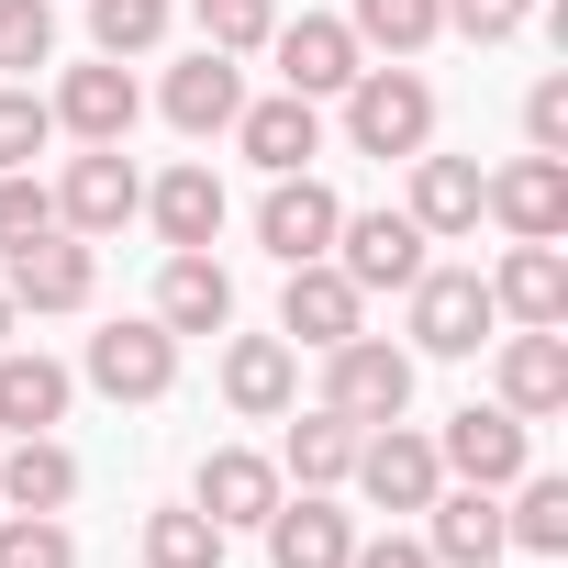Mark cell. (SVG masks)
Returning a JSON list of instances; mask_svg holds the SVG:
<instances>
[{
    "instance_id": "15",
    "label": "cell",
    "mask_w": 568,
    "mask_h": 568,
    "mask_svg": "<svg viewBox=\"0 0 568 568\" xmlns=\"http://www.w3.org/2000/svg\"><path fill=\"white\" fill-rule=\"evenodd\" d=\"M156 324H168V335H223V324H234V278L212 267V245H168V267H156Z\"/></svg>"
},
{
    "instance_id": "28",
    "label": "cell",
    "mask_w": 568,
    "mask_h": 568,
    "mask_svg": "<svg viewBox=\"0 0 568 568\" xmlns=\"http://www.w3.org/2000/svg\"><path fill=\"white\" fill-rule=\"evenodd\" d=\"M357 435H368V424H346V413H302L291 446H278V468H291L302 490H335V479L357 468Z\"/></svg>"
},
{
    "instance_id": "32",
    "label": "cell",
    "mask_w": 568,
    "mask_h": 568,
    "mask_svg": "<svg viewBox=\"0 0 568 568\" xmlns=\"http://www.w3.org/2000/svg\"><path fill=\"white\" fill-rule=\"evenodd\" d=\"M190 23H201L212 57H256L278 34V0H190Z\"/></svg>"
},
{
    "instance_id": "13",
    "label": "cell",
    "mask_w": 568,
    "mask_h": 568,
    "mask_svg": "<svg viewBox=\"0 0 568 568\" xmlns=\"http://www.w3.org/2000/svg\"><path fill=\"white\" fill-rule=\"evenodd\" d=\"M267 45H278V79H291L302 101H335V90H346V79L368 68V45H357V34H346L335 12H302V23H278Z\"/></svg>"
},
{
    "instance_id": "29",
    "label": "cell",
    "mask_w": 568,
    "mask_h": 568,
    "mask_svg": "<svg viewBox=\"0 0 568 568\" xmlns=\"http://www.w3.org/2000/svg\"><path fill=\"white\" fill-rule=\"evenodd\" d=\"M346 34H357V45H379V57H424V45L446 34V0H357Z\"/></svg>"
},
{
    "instance_id": "26",
    "label": "cell",
    "mask_w": 568,
    "mask_h": 568,
    "mask_svg": "<svg viewBox=\"0 0 568 568\" xmlns=\"http://www.w3.org/2000/svg\"><path fill=\"white\" fill-rule=\"evenodd\" d=\"M413 223L424 234H479V168L468 156H413Z\"/></svg>"
},
{
    "instance_id": "38",
    "label": "cell",
    "mask_w": 568,
    "mask_h": 568,
    "mask_svg": "<svg viewBox=\"0 0 568 568\" xmlns=\"http://www.w3.org/2000/svg\"><path fill=\"white\" fill-rule=\"evenodd\" d=\"M524 145H535V156H568V68H546V79L524 90Z\"/></svg>"
},
{
    "instance_id": "5",
    "label": "cell",
    "mask_w": 568,
    "mask_h": 568,
    "mask_svg": "<svg viewBox=\"0 0 568 568\" xmlns=\"http://www.w3.org/2000/svg\"><path fill=\"white\" fill-rule=\"evenodd\" d=\"M0 291H12V313H79L90 291H101V256H90V234H34V245H12V278H0Z\"/></svg>"
},
{
    "instance_id": "7",
    "label": "cell",
    "mask_w": 568,
    "mask_h": 568,
    "mask_svg": "<svg viewBox=\"0 0 568 568\" xmlns=\"http://www.w3.org/2000/svg\"><path fill=\"white\" fill-rule=\"evenodd\" d=\"M335 223H346V201L313 179V168H291L267 201H256V245L278 256V267H313V256H335Z\"/></svg>"
},
{
    "instance_id": "21",
    "label": "cell",
    "mask_w": 568,
    "mask_h": 568,
    "mask_svg": "<svg viewBox=\"0 0 568 568\" xmlns=\"http://www.w3.org/2000/svg\"><path fill=\"white\" fill-rule=\"evenodd\" d=\"M156 101H168V123H179V134H234L245 79H234V57H212V45H201L190 68H168V90H156Z\"/></svg>"
},
{
    "instance_id": "11",
    "label": "cell",
    "mask_w": 568,
    "mask_h": 568,
    "mask_svg": "<svg viewBox=\"0 0 568 568\" xmlns=\"http://www.w3.org/2000/svg\"><path fill=\"white\" fill-rule=\"evenodd\" d=\"M479 212H501L513 245H557L568 234V156H513L501 179H479Z\"/></svg>"
},
{
    "instance_id": "27",
    "label": "cell",
    "mask_w": 568,
    "mask_h": 568,
    "mask_svg": "<svg viewBox=\"0 0 568 568\" xmlns=\"http://www.w3.org/2000/svg\"><path fill=\"white\" fill-rule=\"evenodd\" d=\"M145 212H156L168 245H212V234H223V179H212V168H168V179L145 190Z\"/></svg>"
},
{
    "instance_id": "4",
    "label": "cell",
    "mask_w": 568,
    "mask_h": 568,
    "mask_svg": "<svg viewBox=\"0 0 568 568\" xmlns=\"http://www.w3.org/2000/svg\"><path fill=\"white\" fill-rule=\"evenodd\" d=\"M490 324H501V313H490V278H479V267H424V278H413V346H424V357H479Z\"/></svg>"
},
{
    "instance_id": "8",
    "label": "cell",
    "mask_w": 568,
    "mask_h": 568,
    "mask_svg": "<svg viewBox=\"0 0 568 568\" xmlns=\"http://www.w3.org/2000/svg\"><path fill=\"white\" fill-rule=\"evenodd\" d=\"M424 223L413 212H346L335 223V267L357 278V291H413V278H424Z\"/></svg>"
},
{
    "instance_id": "20",
    "label": "cell",
    "mask_w": 568,
    "mask_h": 568,
    "mask_svg": "<svg viewBox=\"0 0 568 568\" xmlns=\"http://www.w3.org/2000/svg\"><path fill=\"white\" fill-rule=\"evenodd\" d=\"M267 557H278V568H346V557H357V524H346L324 490H302V501L278 490V513H267Z\"/></svg>"
},
{
    "instance_id": "24",
    "label": "cell",
    "mask_w": 568,
    "mask_h": 568,
    "mask_svg": "<svg viewBox=\"0 0 568 568\" xmlns=\"http://www.w3.org/2000/svg\"><path fill=\"white\" fill-rule=\"evenodd\" d=\"M0 501H12V513H68L79 501V457L57 435H23L12 457H0Z\"/></svg>"
},
{
    "instance_id": "18",
    "label": "cell",
    "mask_w": 568,
    "mask_h": 568,
    "mask_svg": "<svg viewBox=\"0 0 568 568\" xmlns=\"http://www.w3.org/2000/svg\"><path fill=\"white\" fill-rule=\"evenodd\" d=\"M190 501H201L223 535H234V524H267V513H278V457H256V446H212Z\"/></svg>"
},
{
    "instance_id": "36",
    "label": "cell",
    "mask_w": 568,
    "mask_h": 568,
    "mask_svg": "<svg viewBox=\"0 0 568 568\" xmlns=\"http://www.w3.org/2000/svg\"><path fill=\"white\" fill-rule=\"evenodd\" d=\"M57 57V0H0V68H45Z\"/></svg>"
},
{
    "instance_id": "40",
    "label": "cell",
    "mask_w": 568,
    "mask_h": 568,
    "mask_svg": "<svg viewBox=\"0 0 568 568\" xmlns=\"http://www.w3.org/2000/svg\"><path fill=\"white\" fill-rule=\"evenodd\" d=\"M346 568H435V546H424V535H379V546H357Z\"/></svg>"
},
{
    "instance_id": "41",
    "label": "cell",
    "mask_w": 568,
    "mask_h": 568,
    "mask_svg": "<svg viewBox=\"0 0 568 568\" xmlns=\"http://www.w3.org/2000/svg\"><path fill=\"white\" fill-rule=\"evenodd\" d=\"M0 346H12V291H0Z\"/></svg>"
},
{
    "instance_id": "17",
    "label": "cell",
    "mask_w": 568,
    "mask_h": 568,
    "mask_svg": "<svg viewBox=\"0 0 568 568\" xmlns=\"http://www.w3.org/2000/svg\"><path fill=\"white\" fill-rule=\"evenodd\" d=\"M501 413H524V424L568 413V335H557V324H524V335L501 346Z\"/></svg>"
},
{
    "instance_id": "31",
    "label": "cell",
    "mask_w": 568,
    "mask_h": 568,
    "mask_svg": "<svg viewBox=\"0 0 568 568\" xmlns=\"http://www.w3.org/2000/svg\"><path fill=\"white\" fill-rule=\"evenodd\" d=\"M145 568H223V524H212L201 501L145 513Z\"/></svg>"
},
{
    "instance_id": "6",
    "label": "cell",
    "mask_w": 568,
    "mask_h": 568,
    "mask_svg": "<svg viewBox=\"0 0 568 568\" xmlns=\"http://www.w3.org/2000/svg\"><path fill=\"white\" fill-rule=\"evenodd\" d=\"M435 457H446V468H457L468 490H513V479L535 468V435H524V413H501V402L479 413V402H468V413H446Z\"/></svg>"
},
{
    "instance_id": "35",
    "label": "cell",
    "mask_w": 568,
    "mask_h": 568,
    "mask_svg": "<svg viewBox=\"0 0 568 568\" xmlns=\"http://www.w3.org/2000/svg\"><path fill=\"white\" fill-rule=\"evenodd\" d=\"M90 34H101V57H145L168 34V0H90Z\"/></svg>"
},
{
    "instance_id": "1",
    "label": "cell",
    "mask_w": 568,
    "mask_h": 568,
    "mask_svg": "<svg viewBox=\"0 0 568 568\" xmlns=\"http://www.w3.org/2000/svg\"><path fill=\"white\" fill-rule=\"evenodd\" d=\"M346 134H357V156H424L435 145V90L413 68H357L346 79Z\"/></svg>"
},
{
    "instance_id": "9",
    "label": "cell",
    "mask_w": 568,
    "mask_h": 568,
    "mask_svg": "<svg viewBox=\"0 0 568 568\" xmlns=\"http://www.w3.org/2000/svg\"><path fill=\"white\" fill-rule=\"evenodd\" d=\"M368 324V291H357V278L335 267V256H313V267H291V291H278V335H291V346H346Z\"/></svg>"
},
{
    "instance_id": "23",
    "label": "cell",
    "mask_w": 568,
    "mask_h": 568,
    "mask_svg": "<svg viewBox=\"0 0 568 568\" xmlns=\"http://www.w3.org/2000/svg\"><path fill=\"white\" fill-rule=\"evenodd\" d=\"M490 313H513V324H568V256H557V245H513L501 278H490Z\"/></svg>"
},
{
    "instance_id": "39",
    "label": "cell",
    "mask_w": 568,
    "mask_h": 568,
    "mask_svg": "<svg viewBox=\"0 0 568 568\" xmlns=\"http://www.w3.org/2000/svg\"><path fill=\"white\" fill-rule=\"evenodd\" d=\"M524 12H535V0H446V23H457L468 45H501V34H524Z\"/></svg>"
},
{
    "instance_id": "34",
    "label": "cell",
    "mask_w": 568,
    "mask_h": 568,
    "mask_svg": "<svg viewBox=\"0 0 568 568\" xmlns=\"http://www.w3.org/2000/svg\"><path fill=\"white\" fill-rule=\"evenodd\" d=\"M34 234H57V190H45V179H23V168H0V256L34 245Z\"/></svg>"
},
{
    "instance_id": "33",
    "label": "cell",
    "mask_w": 568,
    "mask_h": 568,
    "mask_svg": "<svg viewBox=\"0 0 568 568\" xmlns=\"http://www.w3.org/2000/svg\"><path fill=\"white\" fill-rule=\"evenodd\" d=\"M0 568H79V535L57 513H12L0 524Z\"/></svg>"
},
{
    "instance_id": "2",
    "label": "cell",
    "mask_w": 568,
    "mask_h": 568,
    "mask_svg": "<svg viewBox=\"0 0 568 568\" xmlns=\"http://www.w3.org/2000/svg\"><path fill=\"white\" fill-rule=\"evenodd\" d=\"M324 413H346V424H402V413H413V357L357 324L346 346H324Z\"/></svg>"
},
{
    "instance_id": "14",
    "label": "cell",
    "mask_w": 568,
    "mask_h": 568,
    "mask_svg": "<svg viewBox=\"0 0 568 568\" xmlns=\"http://www.w3.org/2000/svg\"><path fill=\"white\" fill-rule=\"evenodd\" d=\"M45 112H57V123H68L79 145H123L145 101H134V79H123V57H90V68H68V79H57V101H45Z\"/></svg>"
},
{
    "instance_id": "16",
    "label": "cell",
    "mask_w": 568,
    "mask_h": 568,
    "mask_svg": "<svg viewBox=\"0 0 568 568\" xmlns=\"http://www.w3.org/2000/svg\"><path fill=\"white\" fill-rule=\"evenodd\" d=\"M291 390H302V346H291V335H234V346H223V402H234L245 424H278Z\"/></svg>"
},
{
    "instance_id": "37",
    "label": "cell",
    "mask_w": 568,
    "mask_h": 568,
    "mask_svg": "<svg viewBox=\"0 0 568 568\" xmlns=\"http://www.w3.org/2000/svg\"><path fill=\"white\" fill-rule=\"evenodd\" d=\"M45 134H57V112H45L34 90H0V168H34Z\"/></svg>"
},
{
    "instance_id": "12",
    "label": "cell",
    "mask_w": 568,
    "mask_h": 568,
    "mask_svg": "<svg viewBox=\"0 0 568 568\" xmlns=\"http://www.w3.org/2000/svg\"><path fill=\"white\" fill-rule=\"evenodd\" d=\"M90 379L112 390V402H168V379H179V335L145 313V324H101L90 335Z\"/></svg>"
},
{
    "instance_id": "25",
    "label": "cell",
    "mask_w": 568,
    "mask_h": 568,
    "mask_svg": "<svg viewBox=\"0 0 568 568\" xmlns=\"http://www.w3.org/2000/svg\"><path fill=\"white\" fill-rule=\"evenodd\" d=\"M0 424H12V435L68 424V368H57V357H23V346H0Z\"/></svg>"
},
{
    "instance_id": "10",
    "label": "cell",
    "mask_w": 568,
    "mask_h": 568,
    "mask_svg": "<svg viewBox=\"0 0 568 568\" xmlns=\"http://www.w3.org/2000/svg\"><path fill=\"white\" fill-rule=\"evenodd\" d=\"M134 212H145V179H134V156H123V145L68 156V179H57V223H68V234H123Z\"/></svg>"
},
{
    "instance_id": "30",
    "label": "cell",
    "mask_w": 568,
    "mask_h": 568,
    "mask_svg": "<svg viewBox=\"0 0 568 568\" xmlns=\"http://www.w3.org/2000/svg\"><path fill=\"white\" fill-rule=\"evenodd\" d=\"M501 546H524V557H557L568 546V479H513V513H501Z\"/></svg>"
},
{
    "instance_id": "3",
    "label": "cell",
    "mask_w": 568,
    "mask_h": 568,
    "mask_svg": "<svg viewBox=\"0 0 568 568\" xmlns=\"http://www.w3.org/2000/svg\"><path fill=\"white\" fill-rule=\"evenodd\" d=\"M346 479H357L379 513H424V501L446 490V457H435V435H413V424H368Z\"/></svg>"
},
{
    "instance_id": "22",
    "label": "cell",
    "mask_w": 568,
    "mask_h": 568,
    "mask_svg": "<svg viewBox=\"0 0 568 568\" xmlns=\"http://www.w3.org/2000/svg\"><path fill=\"white\" fill-rule=\"evenodd\" d=\"M424 513H435V535H424L435 568H490L501 557V490H435Z\"/></svg>"
},
{
    "instance_id": "19",
    "label": "cell",
    "mask_w": 568,
    "mask_h": 568,
    "mask_svg": "<svg viewBox=\"0 0 568 568\" xmlns=\"http://www.w3.org/2000/svg\"><path fill=\"white\" fill-rule=\"evenodd\" d=\"M234 134H245V156H256L267 179H291V168H313V156H324V112H313L302 90L245 101V112H234Z\"/></svg>"
}]
</instances>
